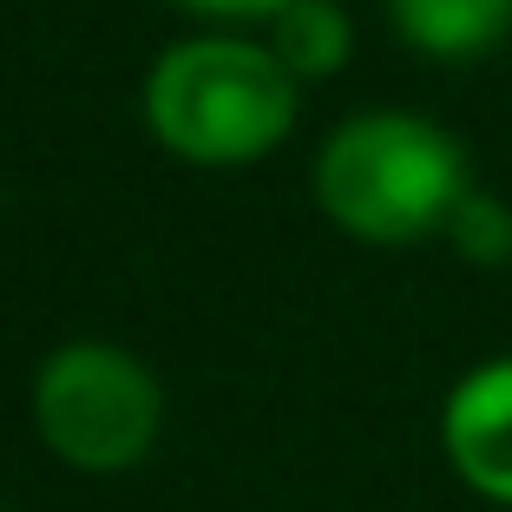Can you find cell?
<instances>
[{
  "label": "cell",
  "instance_id": "6da1fadb",
  "mask_svg": "<svg viewBox=\"0 0 512 512\" xmlns=\"http://www.w3.org/2000/svg\"><path fill=\"white\" fill-rule=\"evenodd\" d=\"M151 138L191 165H250L296 125V79L270 46L250 40H178L145 79Z\"/></svg>",
  "mask_w": 512,
  "mask_h": 512
},
{
  "label": "cell",
  "instance_id": "7a4b0ae2",
  "mask_svg": "<svg viewBox=\"0 0 512 512\" xmlns=\"http://www.w3.org/2000/svg\"><path fill=\"white\" fill-rule=\"evenodd\" d=\"M467 197V165L440 125L414 112H362L316 151V204L362 243H414L447 230Z\"/></svg>",
  "mask_w": 512,
  "mask_h": 512
},
{
  "label": "cell",
  "instance_id": "3957f363",
  "mask_svg": "<svg viewBox=\"0 0 512 512\" xmlns=\"http://www.w3.org/2000/svg\"><path fill=\"white\" fill-rule=\"evenodd\" d=\"M33 421L40 440L79 473H125L158 440L165 394L138 355L112 342H66L46 355L33 381Z\"/></svg>",
  "mask_w": 512,
  "mask_h": 512
},
{
  "label": "cell",
  "instance_id": "277c9868",
  "mask_svg": "<svg viewBox=\"0 0 512 512\" xmlns=\"http://www.w3.org/2000/svg\"><path fill=\"white\" fill-rule=\"evenodd\" d=\"M440 440H447L453 473H460L473 493L512 506V362L473 368V375L447 394Z\"/></svg>",
  "mask_w": 512,
  "mask_h": 512
},
{
  "label": "cell",
  "instance_id": "5b68a950",
  "mask_svg": "<svg viewBox=\"0 0 512 512\" xmlns=\"http://www.w3.org/2000/svg\"><path fill=\"white\" fill-rule=\"evenodd\" d=\"M388 14L421 53H480L512 27V0H388Z\"/></svg>",
  "mask_w": 512,
  "mask_h": 512
},
{
  "label": "cell",
  "instance_id": "8992f818",
  "mask_svg": "<svg viewBox=\"0 0 512 512\" xmlns=\"http://www.w3.org/2000/svg\"><path fill=\"white\" fill-rule=\"evenodd\" d=\"M276 60L289 66V79H329L348 66V20L329 0H302L289 14H276Z\"/></svg>",
  "mask_w": 512,
  "mask_h": 512
},
{
  "label": "cell",
  "instance_id": "52a82bcc",
  "mask_svg": "<svg viewBox=\"0 0 512 512\" xmlns=\"http://www.w3.org/2000/svg\"><path fill=\"white\" fill-rule=\"evenodd\" d=\"M447 237L460 243V256H473V263H506L512 256V211L486 191H467L447 217Z\"/></svg>",
  "mask_w": 512,
  "mask_h": 512
},
{
  "label": "cell",
  "instance_id": "ba28073f",
  "mask_svg": "<svg viewBox=\"0 0 512 512\" xmlns=\"http://www.w3.org/2000/svg\"><path fill=\"white\" fill-rule=\"evenodd\" d=\"M184 7H197V14H289V7H302V0H184Z\"/></svg>",
  "mask_w": 512,
  "mask_h": 512
}]
</instances>
